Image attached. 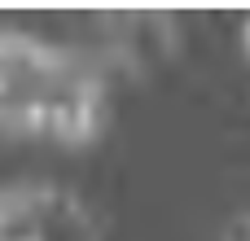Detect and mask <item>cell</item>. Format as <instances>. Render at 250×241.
Returning <instances> with one entry per match:
<instances>
[{
    "mask_svg": "<svg viewBox=\"0 0 250 241\" xmlns=\"http://www.w3.org/2000/svg\"><path fill=\"white\" fill-rule=\"evenodd\" d=\"M105 79L101 70L40 35L0 31V127L83 145L101 132Z\"/></svg>",
    "mask_w": 250,
    "mask_h": 241,
    "instance_id": "cell-1",
    "label": "cell"
},
{
    "mask_svg": "<svg viewBox=\"0 0 250 241\" xmlns=\"http://www.w3.org/2000/svg\"><path fill=\"white\" fill-rule=\"evenodd\" d=\"M242 40H246V53H250V18L242 22Z\"/></svg>",
    "mask_w": 250,
    "mask_h": 241,
    "instance_id": "cell-2",
    "label": "cell"
}]
</instances>
